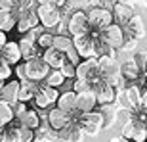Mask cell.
<instances>
[{
	"mask_svg": "<svg viewBox=\"0 0 147 142\" xmlns=\"http://www.w3.org/2000/svg\"><path fill=\"white\" fill-rule=\"evenodd\" d=\"M57 108L63 109L65 113L69 115H75L78 109H76V92L75 90H67V92H63L59 96V100H57Z\"/></svg>",
	"mask_w": 147,
	"mask_h": 142,
	"instance_id": "cell-23",
	"label": "cell"
},
{
	"mask_svg": "<svg viewBox=\"0 0 147 142\" xmlns=\"http://www.w3.org/2000/svg\"><path fill=\"white\" fill-rule=\"evenodd\" d=\"M120 73H122V77H124L126 81H130L132 85H134V83H138L140 79H142V75H143L142 71H140V67L136 66V61H134V60L124 61V63H122Z\"/></svg>",
	"mask_w": 147,
	"mask_h": 142,
	"instance_id": "cell-24",
	"label": "cell"
},
{
	"mask_svg": "<svg viewBox=\"0 0 147 142\" xmlns=\"http://www.w3.org/2000/svg\"><path fill=\"white\" fill-rule=\"evenodd\" d=\"M78 125L82 127L84 134L90 138H96L99 132L105 129V115L101 111H92V113H86L78 119Z\"/></svg>",
	"mask_w": 147,
	"mask_h": 142,
	"instance_id": "cell-3",
	"label": "cell"
},
{
	"mask_svg": "<svg viewBox=\"0 0 147 142\" xmlns=\"http://www.w3.org/2000/svg\"><path fill=\"white\" fill-rule=\"evenodd\" d=\"M73 42H75V48H76V52L80 54V58H84V60H99L98 58V48H96L98 38H94L90 33L73 38Z\"/></svg>",
	"mask_w": 147,
	"mask_h": 142,
	"instance_id": "cell-5",
	"label": "cell"
},
{
	"mask_svg": "<svg viewBox=\"0 0 147 142\" xmlns=\"http://www.w3.org/2000/svg\"><path fill=\"white\" fill-rule=\"evenodd\" d=\"M124 33L128 35V38H132V40H142V38L145 37V23H143V17L136 14L134 19L124 27Z\"/></svg>",
	"mask_w": 147,
	"mask_h": 142,
	"instance_id": "cell-20",
	"label": "cell"
},
{
	"mask_svg": "<svg viewBox=\"0 0 147 142\" xmlns=\"http://www.w3.org/2000/svg\"><path fill=\"white\" fill-rule=\"evenodd\" d=\"M59 138L65 140V142H84L86 134H84V131H82V127L78 125V121H73L65 131L59 132Z\"/></svg>",
	"mask_w": 147,
	"mask_h": 142,
	"instance_id": "cell-22",
	"label": "cell"
},
{
	"mask_svg": "<svg viewBox=\"0 0 147 142\" xmlns=\"http://www.w3.org/2000/svg\"><path fill=\"white\" fill-rule=\"evenodd\" d=\"M38 27H40V17L36 14V8L34 10H27L23 14H17V31L21 35H27Z\"/></svg>",
	"mask_w": 147,
	"mask_h": 142,
	"instance_id": "cell-11",
	"label": "cell"
},
{
	"mask_svg": "<svg viewBox=\"0 0 147 142\" xmlns=\"http://www.w3.org/2000/svg\"><path fill=\"white\" fill-rule=\"evenodd\" d=\"M54 48H57L59 52L67 54L71 48H75V42H73V38L67 37V35H55V44H54Z\"/></svg>",
	"mask_w": 147,
	"mask_h": 142,
	"instance_id": "cell-29",
	"label": "cell"
},
{
	"mask_svg": "<svg viewBox=\"0 0 147 142\" xmlns=\"http://www.w3.org/2000/svg\"><path fill=\"white\" fill-rule=\"evenodd\" d=\"M59 71L65 75V79H75V81H76V66H73V63H69V61H67V63L61 67Z\"/></svg>",
	"mask_w": 147,
	"mask_h": 142,
	"instance_id": "cell-36",
	"label": "cell"
},
{
	"mask_svg": "<svg viewBox=\"0 0 147 142\" xmlns=\"http://www.w3.org/2000/svg\"><path fill=\"white\" fill-rule=\"evenodd\" d=\"M113 16H115V23L120 25V27H126L128 23L134 19V8H132L128 2H117L113 8Z\"/></svg>",
	"mask_w": 147,
	"mask_h": 142,
	"instance_id": "cell-16",
	"label": "cell"
},
{
	"mask_svg": "<svg viewBox=\"0 0 147 142\" xmlns=\"http://www.w3.org/2000/svg\"><path fill=\"white\" fill-rule=\"evenodd\" d=\"M65 81H67L65 75H63L59 69H52V73H50L48 79L44 81V85H48V87H52V88H59V87H63Z\"/></svg>",
	"mask_w": 147,
	"mask_h": 142,
	"instance_id": "cell-30",
	"label": "cell"
},
{
	"mask_svg": "<svg viewBox=\"0 0 147 142\" xmlns=\"http://www.w3.org/2000/svg\"><path fill=\"white\" fill-rule=\"evenodd\" d=\"M142 98H143V90H142V87H138V85H128L126 92L119 96V100H122V106L130 108L132 111L140 109V106H142Z\"/></svg>",
	"mask_w": 147,
	"mask_h": 142,
	"instance_id": "cell-15",
	"label": "cell"
},
{
	"mask_svg": "<svg viewBox=\"0 0 147 142\" xmlns=\"http://www.w3.org/2000/svg\"><path fill=\"white\" fill-rule=\"evenodd\" d=\"M99 66H101V77L105 81L120 75V69H122V63H119L117 58H99Z\"/></svg>",
	"mask_w": 147,
	"mask_h": 142,
	"instance_id": "cell-19",
	"label": "cell"
},
{
	"mask_svg": "<svg viewBox=\"0 0 147 142\" xmlns=\"http://www.w3.org/2000/svg\"><path fill=\"white\" fill-rule=\"evenodd\" d=\"M36 14H38V17H40V25H42L44 29H48V31L61 25V10H57V8L52 4V0L38 2Z\"/></svg>",
	"mask_w": 147,
	"mask_h": 142,
	"instance_id": "cell-2",
	"label": "cell"
},
{
	"mask_svg": "<svg viewBox=\"0 0 147 142\" xmlns=\"http://www.w3.org/2000/svg\"><path fill=\"white\" fill-rule=\"evenodd\" d=\"M19 123H21L23 127H27V129H33V131H38L40 129V117H38V113L34 111V109H27V113L23 115L21 119H17Z\"/></svg>",
	"mask_w": 147,
	"mask_h": 142,
	"instance_id": "cell-27",
	"label": "cell"
},
{
	"mask_svg": "<svg viewBox=\"0 0 147 142\" xmlns=\"http://www.w3.org/2000/svg\"><path fill=\"white\" fill-rule=\"evenodd\" d=\"M99 40H103L105 44H109L111 48H115V50H120L126 42V33L120 25L113 23L111 27L103 29V31L99 33Z\"/></svg>",
	"mask_w": 147,
	"mask_h": 142,
	"instance_id": "cell-7",
	"label": "cell"
},
{
	"mask_svg": "<svg viewBox=\"0 0 147 142\" xmlns=\"http://www.w3.org/2000/svg\"><path fill=\"white\" fill-rule=\"evenodd\" d=\"M67 29H69V33L73 35V38L82 37V35H88L90 31H92L88 14L86 12H73L71 16H69V21H67Z\"/></svg>",
	"mask_w": 147,
	"mask_h": 142,
	"instance_id": "cell-4",
	"label": "cell"
},
{
	"mask_svg": "<svg viewBox=\"0 0 147 142\" xmlns=\"http://www.w3.org/2000/svg\"><path fill=\"white\" fill-rule=\"evenodd\" d=\"M19 127H13L11 123L10 127L2 129V142H19Z\"/></svg>",
	"mask_w": 147,
	"mask_h": 142,
	"instance_id": "cell-32",
	"label": "cell"
},
{
	"mask_svg": "<svg viewBox=\"0 0 147 142\" xmlns=\"http://www.w3.org/2000/svg\"><path fill=\"white\" fill-rule=\"evenodd\" d=\"M134 61H136V66L140 67V71L147 77V50L136 52V54H134Z\"/></svg>",
	"mask_w": 147,
	"mask_h": 142,
	"instance_id": "cell-33",
	"label": "cell"
},
{
	"mask_svg": "<svg viewBox=\"0 0 147 142\" xmlns=\"http://www.w3.org/2000/svg\"><path fill=\"white\" fill-rule=\"evenodd\" d=\"M38 87H40V85H36V83H33V81L21 83V94H19V102H21V104H27V102L34 100V98H36V92H38Z\"/></svg>",
	"mask_w": 147,
	"mask_h": 142,
	"instance_id": "cell-25",
	"label": "cell"
},
{
	"mask_svg": "<svg viewBox=\"0 0 147 142\" xmlns=\"http://www.w3.org/2000/svg\"><path fill=\"white\" fill-rule=\"evenodd\" d=\"M25 66H27V77H29V81L36 83V85H40L42 81H46L48 75L52 73V67H50L42 58L25 61Z\"/></svg>",
	"mask_w": 147,
	"mask_h": 142,
	"instance_id": "cell-8",
	"label": "cell"
},
{
	"mask_svg": "<svg viewBox=\"0 0 147 142\" xmlns=\"http://www.w3.org/2000/svg\"><path fill=\"white\" fill-rule=\"evenodd\" d=\"M122 137L126 140H132V142H145L147 140L145 123L143 121H138V119H132L128 123H124L122 125Z\"/></svg>",
	"mask_w": 147,
	"mask_h": 142,
	"instance_id": "cell-10",
	"label": "cell"
},
{
	"mask_svg": "<svg viewBox=\"0 0 147 142\" xmlns=\"http://www.w3.org/2000/svg\"><path fill=\"white\" fill-rule=\"evenodd\" d=\"M11 29H17V16L16 14H0V31L8 33Z\"/></svg>",
	"mask_w": 147,
	"mask_h": 142,
	"instance_id": "cell-28",
	"label": "cell"
},
{
	"mask_svg": "<svg viewBox=\"0 0 147 142\" xmlns=\"http://www.w3.org/2000/svg\"><path fill=\"white\" fill-rule=\"evenodd\" d=\"M16 75L19 77V83L29 81V77H27V66H25V63H19V66H16Z\"/></svg>",
	"mask_w": 147,
	"mask_h": 142,
	"instance_id": "cell-38",
	"label": "cell"
},
{
	"mask_svg": "<svg viewBox=\"0 0 147 142\" xmlns=\"http://www.w3.org/2000/svg\"><path fill=\"white\" fill-rule=\"evenodd\" d=\"M71 123H73V115L65 113V111L59 109V108L50 109V113H48V125H50V129L57 131V134H59L61 131H65Z\"/></svg>",
	"mask_w": 147,
	"mask_h": 142,
	"instance_id": "cell-12",
	"label": "cell"
},
{
	"mask_svg": "<svg viewBox=\"0 0 147 142\" xmlns=\"http://www.w3.org/2000/svg\"><path fill=\"white\" fill-rule=\"evenodd\" d=\"M0 77H2V85L10 83V77H11V66L8 61H0Z\"/></svg>",
	"mask_w": 147,
	"mask_h": 142,
	"instance_id": "cell-35",
	"label": "cell"
},
{
	"mask_svg": "<svg viewBox=\"0 0 147 142\" xmlns=\"http://www.w3.org/2000/svg\"><path fill=\"white\" fill-rule=\"evenodd\" d=\"M94 92L98 96V104H101V106H113L115 100L119 98L117 88L111 87L105 79H99V81L94 83Z\"/></svg>",
	"mask_w": 147,
	"mask_h": 142,
	"instance_id": "cell-9",
	"label": "cell"
},
{
	"mask_svg": "<svg viewBox=\"0 0 147 142\" xmlns=\"http://www.w3.org/2000/svg\"><path fill=\"white\" fill-rule=\"evenodd\" d=\"M8 42H10V40H8L6 33H2V31H0V48H4V46H6Z\"/></svg>",
	"mask_w": 147,
	"mask_h": 142,
	"instance_id": "cell-41",
	"label": "cell"
},
{
	"mask_svg": "<svg viewBox=\"0 0 147 142\" xmlns=\"http://www.w3.org/2000/svg\"><path fill=\"white\" fill-rule=\"evenodd\" d=\"M61 94H57V88H52L48 87V85H40L38 87V92H36V98H34V104L38 106V108H50V106L57 104V100H59Z\"/></svg>",
	"mask_w": 147,
	"mask_h": 142,
	"instance_id": "cell-13",
	"label": "cell"
},
{
	"mask_svg": "<svg viewBox=\"0 0 147 142\" xmlns=\"http://www.w3.org/2000/svg\"><path fill=\"white\" fill-rule=\"evenodd\" d=\"M138 50V40H132V38H126L124 46L120 48V52H126V54H130V52H136Z\"/></svg>",
	"mask_w": 147,
	"mask_h": 142,
	"instance_id": "cell-39",
	"label": "cell"
},
{
	"mask_svg": "<svg viewBox=\"0 0 147 142\" xmlns=\"http://www.w3.org/2000/svg\"><path fill=\"white\" fill-rule=\"evenodd\" d=\"M27 104H17L16 106V117H17V119H21V117H23V115H25V113H27Z\"/></svg>",
	"mask_w": 147,
	"mask_h": 142,
	"instance_id": "cell-40",
	"label": "cell"
},
{
	"mask_svg": "<svg viewBox=\"0 0 147 142\" xmlns=\"http://www.w3.org/2000/svg\"><path fill=\"white\" fill-rule=\"evenodd\" d=\"M36 140V131L27 129V127H19V142H34Z\"/></svg>",
	"mask_w": 147,
	"mask_h": 142,
	"instance_id": "cell-34",
	"label": "cell"
},
{
	"mask_svg": "<svg viewBox=\"0 0 147 142\" xmlns=\"http://www.w3.org/2000/svg\"><path fill=\"white\" fill-rule=\"evenodd\" d=\"M36 42H38V48L46 52V50L54 48V44H55V35H52L50 31H44V33L40 35V37H38Z\"/></svg>",
	"mask_w": 147,
	"mask_h": 142,
	"instance_id": "cell-31",
	"label": "cell"
},
{
	"mask_svg": "<svg viewBox=\"0 0 147 142\" xmlns=\"http://www.w3.org/2000/svg\"><path fill=\"white\" fill-rule=\"evenodd\" d=\"M0 56H2V60L8 61L10 66H19V61H21V58H23L21 48H19V42L10 40L4 48H0Z\"/></svg>",
	"mask_w": 147,
	"mask_h": 142,
	"instance_id": "cell-18",
	"label": "cell"
},
{
	"mask_svg": "<svg viewBox=\"0 0 147 142\" xmlns=\"http://www.w3.org/2000/svg\"><path fill=\"white\" fill-rule=\"evenodd\" d=\"M17 117H16V108H11L10 104L6 102H0V123H2V129L10 127L11 123H16Z\"/></svg>",
	"mask_w": 147,
	"mask_h": 142,
	"instance_id": "cell-26",
	"label": "cell"
},
{
	"mask_svg": "<svg viewBox=\"0 0 147 142\" xmlns=\"http://www.w3.org/2000/svg\"><path fill=\"white\" fill-rule=\"evenodd\" d=\"M67 61H69V63H73V66H76V67L82 63V61H80V54L76 52V48H71L69 52H67Z\"/></svg>",
	"mask_w": 147,
	"mask_h": 142,
	"instance_id": "cell-37",
	"label": "cell"
},
{
	"mask_svg": "<svg viewBox=\"0 0 147 142\" xmlns=\"http://www.w3.org/2000/svg\"><path fill=\"white\" fill-rule=\"evenodd\" d=\"M19 94H21V83L19 81H10V83H6V85L0 87V98H2V102L10 104L11 108L21 104L19 102Z\"/></svg>",
	"mask_w": 147,
	"mask_h": 142,
	"instance_id": "cell-14",
	"label": "cell"
},
{
	"mask_svg": "<svg viewBox=\"0 0 147 142\" xmlns=\"http://www.w3.org/2000/svg\"><path fill=\"white\" fill-rule=\"evenodd\" d=\"M145 129H147V121H145Z\"/></svg>",
	"mask_w": 147,
	"mask_h": 142,
	"instance_id": "cell-42",
	"label": "cell"
},
{
	"mask_svg": "<svg viewBox=\"0 0 147 142\" xmlns=\"http://www.w3.org/2000/svg\"><path fill=\"white\" fill-rule=\"evenodd\" d=\"M96 106H98V96H96V92H94V90L76 94V109H78L82 115L96 111Z\"/></svg>",
	"mask_w": 147,
	"mask_h": 142,
	"instance_id": "cell-17",
	"label": "cell"
},
{
	"mask_svg": "<svg viewBox=\"0 0 147 142\" xmlns=\"http://www.w3.org/2000/svg\"><path fill=\"white\" fill-rule=\"evenodd\" d=\"M76 79L80 81H88V83H96L101 77V66H99V60H82V63L76 67Z\"/></svg>",
	"mask_w": 147,
	"mask_h": 142,
	"instance_id": "cell-6",
	"label": "cell"
},
{
	"mask_svg": "<svg viewBox=\"0 0 147 142\" xmlns=\"http://www.w3.org/2000/svg\"><path fill=\"white\" fill-rule=\"evenodd\" d=\"M88 19H90V27H92V31H90V35H92L94 38H99V33L103 31V29L111 27L115 23V16H113V10H109V8H101L98 2V6H94L92 10H88Z\"/></svg>",
	"mask_w": 147,
	"mask_h": 142,
	"instance_id": "cell-1",
	"label": "cell"
},
{
	"mask_svg": "<svg viewBox=\"0 0 147 142\" xmlns=\"http://www.w3.org/2000/svg\"><path fill=\"white\" fill-rule=\"evenodd\" d=\"M42 60L46 61L52 69H61V67L67 63V54L59 52L57 48H50L42 54Z\"/></svg>",
	"mask_w": 147,
	"mask_h": 142,
	"instance_id": "cell-21",
	"label": "cell"
}]
</instances>
